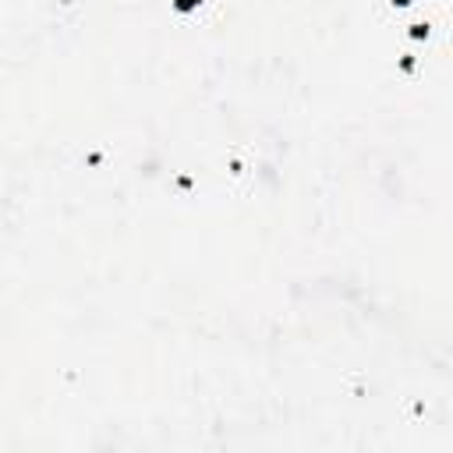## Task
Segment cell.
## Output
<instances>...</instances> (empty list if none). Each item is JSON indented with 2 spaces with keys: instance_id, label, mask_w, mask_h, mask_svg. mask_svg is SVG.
Here are the masks:
<instances>
[{
  "instance_id": "obj_3",
  "label": "cell",
  "mask_w": 453,
  "mask_h": 453,
  "mask_svg": "<svg viewBox=\"0 0 453 453\" xmlns=\"http://www.w3.org/2000/svg\"><path fill=\"white\" fill-rule=\"evenodd\" d=\"M393 4H397V8H407V4H414V0H393Z\"/></svg>"
},
{
  "instance_id": "obj_1",
  "label": "cell",
  "mask_w": 453,
  "mask_h": 453,
  "mask_svg": "<svg viewBox=\"0 0 453 453\" xmlns=\"http://www.w3.org/2000/svg\"><path fill=\"white\" fill-rule=\"evenodd\" d=\"M199 4H202V0H173V11L192 15V11H199Z\"/></svg>"
},
{
  "instance_id": "obj_2",
  "label": "cell",
  "mask_w": 453,
  "mask_h": 453,
  "mask_svg": "<svg viewBox=\"0 0 453 453\" xmlns=\"http://www.w3.org/2000/svg\"><path fill=\"white\" fill-rule=\"evenodd\" d=\"M428 22H418V25H411V39H428Z\"/></svg>"
}]
</instances>
